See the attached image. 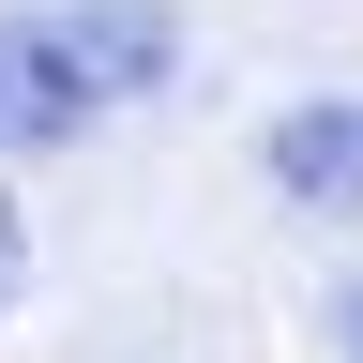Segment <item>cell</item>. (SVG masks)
<instances>
[{
    "label": "cell",
    "instance_id": "cell-1",
    "mask_svg": "<svg viewBox=\"0 0 363 363\" xmlns=\"http://www.w3.org/2000/svg\"><path fill=\"white\" fill-rule=\"evenodd\" d=\"M182 61L167 0H16L0 16V152H61Z\"/></svg>",
    "mask_w": 363,
    "mask_h": 363
},
{
    "label": "cell",
    "instance_id": "cell-2",
    "mask_svg": "<svg viewBox=\"0 0 363 363\" xmlns=\"http://www.w3.org/2000/svg\"><path fill=\"white\" fill-rule=\"evenodd\" d=\"M272 182H288L303 212H363V91H333V106H288V121H272Z\"/></svg>",
    "mask_w": 363,
    "mask_h": 363
},
{
    "label": "cell",
    "instance_id": "cell-3",
    "mask_svg": "<svg viewBox=\"0 0 363 363\" xmlns=\"http://www.w3.org/2000/svg\"><path fill=\"white\" fill-rule=\"evenodd\" d=\"M0 303H16V212H0Z\"/></svg>",
    "mask_w": 363,
    "mask_h": 363
},
{
    "label": "cell",
    "instance_id": "cell-4",
    "mask_svg": "<svg viewBox=\"0 0 363 363\" xmlns=\"http://www.w3.org/2000/svg\"><path fill=\"white\" fill-rule=\"evenodd\" d=\"M333 333H348V348H363V288H348V303H333Z\"/></svg>",
    "mask_w": 363,
    "mask_h": 363
}]
</instances>
